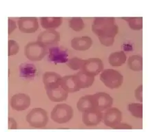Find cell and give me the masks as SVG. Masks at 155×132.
<instances>
[{"label":"cell","instance_id":"obj_1","mask_svg":"<svg viewBox=\"0 0 155 132\" xmlns=\"http://www.w3.org/2000/svg\"><path fill=\"white\" fill-rule=\"evenodd\" d=\"M92 31L98 36L102 45L109 47L114 43L119 26L114 17H96L92 25Z\"/></svg>","mask_w":155,"mask_h":132},{"label":"cell","instance_id":"obj_2","mask_svg":"<svg viewBox=\"0 0 155 132\" xmlns=\"http://www.w3.org/2000/svg\"><path fill=\"white\" fill-rule=\"evenodd\" d=\"M48 48L41 42H30L25 46V56L30 61H39L46 55Z\"/></svg>","mask_w":155,"mask_h":132},{"label":"cell","instance_id":"obj_3","mask_svg":"<svg viewBox=\"0 0 155 132\" xmlns=\"http://www.w3.org/2000/svg\"><path fill=\"white\" fill-rule=\"evenodd\" d=\"M74 114L73 109L68 105L61 103L54 107L51 111V117L53 121L59 124L68 123L72 118Z\"/></svg>","mask_w":155,"mask_h":132},{"label":"cell","instance_id":"obj_4","mask_svg":"<svg viewBox=\"0 0 155 132\" xmlns=\"http://www.w3.org/2000/svg\"><path fill=\"white\" fill-rule=\"evenodd\" d=\"M100 79L107 88L113 89L121 86L124 76L120 72L113 69H106L101 72Z\"/></svg>","mask_w":155,"mask_h":132},{"label":"cell","instance_id":"obj_5","mask_svg":"<svg viewBox=\"0 0 155 132\" xmlns=\"http://www.w3.org/2000/svg\"><path fill=\"white\" fill-rule=\"evenodd\" d=\"M26 121L32 127H44L48 121V114L44 109H32L26 116Z\"/></svg>","mask_w":155,"mask_h":132},{"label":"cell","instance_id":"obj_6","mask_svg":"<svg viewBox=\"0 0 155 132\" xmlns=\"http://www.w3.org/2000/svg\"><path fill=\"white\" fill-rule=\"evenodd\" d=\"M48 59L53 63H66L69 60V53L64 47L54 46L48 49Z\"/></svg>","mask_w":155,"mask_h":132},{"label":"cell","instance_id":"obj_7","mask_svg":"<svg viewBox=\"0 0 155 132\" xmlns=\"http://www.w3.org/2000/svg\"><path fill=\"white\" fill-rule=\"evenodd\" d=\"M102 119L106 126L113 128L121 122L122 112L116 108H110L103 114Z\"/></svg>","mask_w":155,"mask_h":132},{"label":"cell","instance_id":"obj_8","mask_svg":"<svg viewBox=\"0 0 155 132\" xmlns=\"http://www.w3.org/2000/svg\"><path fill=\"white\" fill-rule=\"evenodd\" d=\"M104 69V63L99 58H90L85 60L84 63L80 70L84 71L95 76L101 72Z\"/></svg>","mask_w":155,"mask_h":132},{"label":"cell","instance_id":"obj_9","mask_svg":"<svg viewBox=\"0 0 155 132\" xmlns=\"http://www.w3.org/2000/svg\"><path fill=\"white\" fill-rule=\"evenodd\" d=\"M17 24L19 31L24 33H33L39 28L38 19L36 17H21L19 19Z\"/></svg>","mask_w":155,"mask_h":132},{"label":"cell","instance_id":"obj_10","mask_svg":"<svg viewBox=\"0 0 155 132\" xmlns=\"http://www.w3.org/2000/svg\"><path fill=\"white\" fill-rule=\"evenodd\" d=\"M31 105V98L25 94L19 93L12 96L11 100V106L14 110L21 111L26 110Z\"/></svg>","mask_w":155,"mask_h":132},{"label":"cell","instance_id":"obj_11","mask_svg":"<svg viewBox=\"0 0 155 132\" xmlns=\"http://www.w3.org/2000/svg\"><path fill=\"white\" fill-rule=\"evenodd\" d=\"M37 41L44 44L46 47L53 45L57 46L60 41V34L55 30H46L41 32L37 37Z\"/></svg>","mask_w":155,"mask_h":132},{"label":"cell","instance_id":"obj_12","mask_svg":"<svg viewBox=\"0 0 155 132\" xmlns=\"http://www.w3.org/2000/svg\"><path fill=\"white\" fill-rule=\"evenodd\" d=\"M103 113L99 109H92L83 112L82 121L86 126H96L101 123Z\"/></svg>","mask_w":155,"mask_h":132},{"label":"cell","instance_id":"obj_13","mask_svg":"<svg viewBox=\"0 0 155 132\" xmlns=\"http://www.w3.org/2000/svg\"><path fill=\"white\" fill-rule=\"evenodd\" d=\"M77 108L78 110L82 113L88 110H92V109H99L97 107L96 98L94 94L81 97L79 101L77 102Z\"/></svg>","mask_w":155,"mask_h":132},{"label":"cell","instance_id":"obj_14","mask_svg":"<svg viewBox=\"0 0 155 132\" xmlns=\"http://www.w3.org/2000/svg\"><path fill=\"white\" fill-rule=\"evenodd\" d=\"M61 76L53 72H47L43 75V83L45 89H50L61 86Z\"/></svg>","mask_w":155,"mask_h":132},{"label":"cell","instance_id":"obj_15","mask_svg":"<svg viewBox=\"0 0 155 132\" xmlns=\"http://www.w3.org/2000/svg\"><path fill=\"white\" fill-rule=\"evenodd\" d=\"M19 74L21 79L26 81L34 80L37 74V69L32 63H24L19 65Z\"/></svg>","mask_w":155,"mask_h":132},{"label":"cell","instance_id":"obj_16","mask_svg":"<svg viewBox=\"0 0 155 132\" xmlns=\"http://www.w3.org/2000/svg\"><path fill=\"white\" fill-rule=\"evenodd\" d=\"M76 82L80 89L91 87L94 81V76L87 72L80 70L77 74H74Z\"/></svg>","mask_w":155,"mask_h":132},{"label":"cell","instance_id":"obj_17","mask_svg":"<svg viewBox=\"0 0 155 132\" xmlns=\"http://www.w3.org/2000/svg\"><path fill=\"white\" fill-rule=\"evenodd\" d=\"M94 96L96 98L97 107L99 110L103 111L112 107L113 103V98L108 94L105 92H97L94 94Z\"/></svg>","mask_w":155,"mask_h":132},{"label":"cell","instance_id":"obj_18","mask_svg":"<svg viewBox=\"0 0 155 132\" xmlns=\"http://www.w3.org/2000/svg\"><path fill=\"white\" fill-rule=\"evenodd\" d=\"M92 41L91 37L85 36L81 37H75L71 41V46L75 50L86 51L91 48Z\"/></svg>","mask_w":155,"mask_h":132},{"label":"cell","instance_id":"obj_19","mask_svg":"<svg viewBox=\"0 0 155 132\" xmlns=\"http://www.w3.org/2000/svg\"><path fill=\"white\" fill-rule=\"evenodd\" d=\"M46 94L50 100L53 102L66 101L68 96V92L65 91L61 86L53 89H46Z\"/></svg>","mask_w":155,"mask_h":132},{"label":"cell","instance_id":"obj_20","mask_svg":"<svg viewBox=\"0 0 155 132\" xmlns=\"http://www.w3.org/2000/svg\"><path fill=\"white\" fill-rule=\"evenodd\" d=\"M61 86L67 92H75L80 90L74 75L61 77Z\"/></svg>","mask_w":155,"mask_h":132},{"label":"cell","instance_id":"obj_21","mask_svg":"<svg viewBox=\"0 0 155 132\" xmlns=\"http://www.w3.org/2000/svg\"><path fill=\"white\" fill-rule=\"evenodd\" d=\"M40 22L42 28L46 30H55L62 24L61 17H41Z\"/></svg>","mask_w":155,"mask_h":132},{"label":"cell","instance_id":"obj_22","mask_svg":"<svg viewBox=\"0 0 155 132\" xmlns=\"http://www.w3.org/2000/svg\"><path fill=\"white\" fill-rule=\"evenodd\" d=\"M126 59L127 56L125 52L124 51H120L110 54L108 58V61L112 67L119 68L126 63Z\"/></svg>","mask_w":155,"mask_h":132},{"label":"cell","instance_id":"obj_23","mask_svg":"<svg viewBox=\"0 0 155 132\" xmlns=\"http://www.w3.org/2000/svg\"><path fill=\"white\" fill-rule=\"evenodd\" d=\"M127 66L133 71H141L143 69V58L138 54L130 56L127 60Z\"/></svg>","mask_w":155,"mask_h":132},{"label":"cell","instance_id":"obj_24","mask_svg":"<svg viewBox=\"0 0 155 132\" xmlns=\"http://www.w3.org/2000/svg\"><path fill=\"white\" fill-rule=\"evenodd\" d=\"M121 19L128 22L130 28L133 31H140L143 28L142 17H122Z\"/></svg>","mask_w":155,"mask_h":132},{"label":"cell","instance_id":"obj_25","mask_svg":"<svg viewBox=\"0 0 155 132\" xmlns=\"http://www.w3.org/2000/svg\"><path fill=\"white\" fill-rule=\"evenodd\" d=\"M128 110L133 116L138 118H143V105L142 103H133L129 104Z\"/></svg>","mask_w":155,"mask_h":132},{"label":"cell","instance_id":"obj_26","mask_svg":"<svg viewBox=\"0 0 155 132\" xmlns=\"http://www.w3.org/2000/svg\"><path fill=\"white\" fill-rule=\"evenodd\" d=\"M69 26L73 31L79 32L84 28V22L80 17H72L69 21Z\"/></svg>","mask_w":155,"mask_h":132},{"label":"cell","instance_id":"obj_27","mask_svg":"<svg viewBox=\"0 0 155 132\" xmlns=\"http://www.w3.org/2000/svg\"><path fill=\"white\" fill-rule=\"evenodd\" d=\"M84 62L85 60H84V59L77 58V57H74V58H72L71 59L68 60L66 63L71 69H73V70H77V69H81Z\"/></svg>","mask_w":155,"mask_h":132},{"label":"cell","instance_id":"obj_28","mask_svg":"<svg viewBox=\"0 0 155 132\" xmlns=\"http://www.w3.org/2000/svg\"><path fill=\"white\" fill-rule=\"evenodd\" d=\"M19 50V44L15 40L8 41V56H13L18 53Z\"/></svg>","mask_w":155,"mask_h":132},{"label":"cell","instance_id":"obj_29","mask_svg":"<svg viewBox=\"0 0 155 132\" xmlns=\"http://www.w3.org/2000/svg\"><path fill=\"white\" fill-rule=\"evenodd\" d=\"M134 96L137 101L142 103L143 102V85H141L134 91Z\"/></svg>","mask_w":155,"mask_h":132},{"label":"cell","instance_id":"obj_30","mask_svg":"<svg viewBox=\"0 0 155 132\" xmlns=\"http://www.w3.org/2000/svg\"><path fill=\"white\" fill-rule=\"evenodd\" d=\"M17 28V24L14 20L8 18V34H11Z\"/></svg>","mask_w":155,"mask_h":132},{"label":"cell","instance_id":"obj_31","mask_svg":"<svg viewBox=\"0 0 155 132\" xmlns=\"http://www.w3.org/2000/svg\"><path fill=\"white\" fill-rule=\"evenodd\" d=\"M112 129H132V126L130 125V124H127L120 123L119 124H117V126L114 127Z\"/></svg>","mask_w":155,"mask_h":132},{"label":"cell","instance_id":"obj_32","mask_svg":"<svg viewBox=\"0 0 155 132\" xmlns=\"http://www.w3.org/2000/svg\"><path fill=\"white\" fill-rule=\"evenodd\" d=\"M17 128V124L16 121L12 118H8V129H15Z\"/></svg>","mask_w":155,"mask_h":132},{"label":"cell","instance_id":"obj_33","mask_svg":"<svg viewBox=\"0 0 155 132\" xmlns=\"http://www.w3.org/2000/svg\"><path fill=\"white\" fill-rule=\"evenodd\" d=\"M124 50L125 51H132V47L130 44H124Z\"/></svg>","mask_w":155,"mask_h":132}]
</instances>
